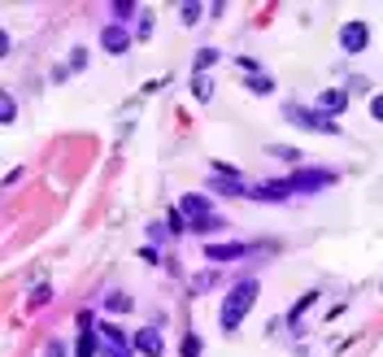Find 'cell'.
<instances>
[{
	"mask_svg": "<svg viewBox=\"0 0 383 357\" xmlns=\"http://www.w3.org/2000/svg\"><path fill=\"white\" fill-rule=\"evenodd\" d=\"M79 322H83V335H79V349H74V357H96V331H92V314H83Z\"/></svg>",
	"mask_w": 383,
	"mask_h": 357,
	"instance_id": "10",
	"label": "cell"
},
{
	"mask_svg": "<svg viewBox=\"0 0 383 357\" xmlns=\"http://www.w3.org/2000/svg\"><path fill=\"white\" fill-rule=\"evenodd\" d=\"M192 231H196V235H209V231H218V218H201V222H192Z\"/></svg>",
	"mask_w": 383,
	"mask_h": 357,
	"instance_id": "17",
	"label": "cell"
},
{
	"mask_svg": "<svg viewBox=\"0 0 383 357\" xmlns=\"http://www.w3.org/2000/svg\"><path fill=\"white\" fill-rule=\"evenodd\" d=\"M366 44H370V26L366 22H344L340 26V48L344 53H366Z\"/></svg>",
	"mask_w": 383,
	"mask_h": 357,
	"instance_id": "3",
	"label": "cell"
},
{
	"mask_svg": "<svg viewBox=\"0 0 383 357\" xmlns=\"http://www.w3.org/2000/svg\"><path fill=\"white\" fill-rule=\"evenodd\" d=\"M0 122H13V96H0Z\"/></svg>",
	"mask_w": 383,
	"mask_h": 357,
	"instance_id": "18",
	"label": "cell"
},
{
	"mask_svg": "<svg viewBox=\"0 0 383 357\" xmlns=\"http://www.w3.org/2000/svg\"><path fill=\"white\" fill-rule=\"evenodd\" d=\"M244 253H248V244H205L209 262H240Z\"/></svg>",
	"mask_w": 383,
	"mask_h": 357,
	"instance_id": "8",
	"label": "cell"
},
{
	"mask_svg": "<svg viewBox=\"0 0 383 357\" xmlns=\"http://www.w3.org/2000/svg\"><path fill=\"white\" fill-rule=\"evenodd\" d=\"M109 357H131V353L127 349H109Z\"/></svg>",
	"mask_w": 383,
	"mask_h": 357,
	"instance_id": "25",
	"label": "cell"
},
{
	"mask_svg": "<svg viewBox=\"0 0 383 357\" xmlns=\"http://www.w3.org/2000/svg\"><path fill=\"white\" fill-rule=\"evenodd\" d=\"M131 305H136V301H131V297H127V292H109V301H105V310H109V314H131Z\"/></svg>",
	"mask_w": 383,
	"mask_h": 357,
	"instance_id": "12",
	"label": "cell"
},
{
	"mask_svg": "<svg viewBox=\"0 0 383 357\" xmlns=\"http://www.w3.org/2000/svg\"><path fill=\"white\" fill-rule=\"evenodd\" d=\"M183 357H201V335H188V340H183Z\"/></svg>",
	"mask_w": 383,
	"mask_h": 357,
	"instance_id": "16",
	"label": "cell"
},
{
	"mask_svg": "<svg viewBox=\"0 0 383 357\" xmlns=\"http://www.w3.org/2000/svg\"><path fill=\"white\" fill-rule=\"evenodd\" d=\"M179 13H183V22H188V26H192V22H196V18H201V5H183V9H179Z\"/></svg>",
	"mask_w": 383,
	"mask_h": 357,
	"instance_id": "19",
	"label": "cell"
},
{
	"mask_svg": "<svg viewBox=\"0 0 383 357\" xmlns=\"http://www.w3.org/2000/svg\"><path fill=\"white\" fill-rule=\"evenodd\" d=\"M192 92H196V101H209V96H213V83H209L205 74H196V78H192Z\"/></svg>",
	"mask_w": 383,
	"mask_h": 357,
	"instance_id": "14",
	"label": "cell"
},
{
	"mask_svg": "<svg viewBox=\"0 0 383 357\" xmlns=\"http://www.w3.org/2000/svg\"><path fill=\"white\" fill-rule=\"evenodd\" d=\"M283 113H288L292 122H301L305 131H318V135H336V131H340V126H336V118H327V113H318V109H305V105H288Z\"/></svg>",
	"mask_w": 383,
	"mask_h": 357,
	"instance_id": "2",
	"label": "cell"
},
{
	"mask_svg": "<svg viewBox=\"0 0 383 357\" xmlns=\"http://www.w3.org/2000/svg\"><path fill=\"white\" fill-rule=\"evenodd\" d=\"M313 301H318V297H313V292H309V297H305V301H296V310H292V322H296V318H301V314L309 310V305H313Z\"/></svg>",
	"mask_w": 383,
	"mask_h": 357,
	"instance_id": "20",
	"label": "cell"
},
{
	"mask_svg": "<svg viewBox=\"0 0 383 357\" xmlns=\"http://www.w3.org/2000/svg\"><path fill=\"white\" fill-rule=\"evenodd\" d=\"M296 197V183L292 178H279V183H257L253 192H248V201H288Z\"/></svg>",
	"mask_w": 383,
	"mask_h": 357,
	"instance_id": "6",
	"label": "cell"
},
{
	"mask_svg": "<svg viewBox=\"0 0 383 357\" xmlns=\"http://www.w3.org/2000/svg\"><path fill=\"white\" fill-rule=\"evenodd\" d=\"M101 48H105V53H113V57H122L127 48H131V31H127L122 22H109V26L101 31Z\"/></svg>",
	"mask_w": 383,
	"mask_h": 357,
	"instance_id": "4",
	"label": "cell"
},
{
	"mask_svg": "<svg viewBox=\"0 0 383 357\" xmlns=\"http://www.w3.org/2000/svg\"><path fill=\"white\" fill-rule=\"evenodd\" d=\"M292 183H296V197H305V192H318V188L336 183V170H305V174H292Z\"/></svg>",
	"mask_w": 383,
	"mask_h": 357,
	"instance_id": "5",
	"label": "cell"
},
{
	"mask_svg": "<svg viewBox=\"0 0 383 357\" xmlns=\"http://www.w3.org/2000/svg\"><path fill=\"white\" fill-rule=\"evenodd\" d=\"M257 279H240L236 288L227 292V301H222V310H218V327L231 335V331H240V322H244V314L253 310V301H257Z\"/></svg>",
	"mask_w": 383,
	"mask_h": 357,
	"instance_id": "1",
	"label": "cell"
},
{
	"mask_svg": "<svg viewBox=\"0 0 383 357\" xmlns=\"http://www.w3.org/2000/svg\"><path fill=\"white\" fill-rule=\"evenodd\" d=\"M213 61H218V48H201V53H196V74H205Z\"/></svg>",
	"mask_w": 383,
	"mask_h": 357,
	"instance_id": "13",
	"label": "cell"
},
{
	"mask_svg": "<svg viewBox=\"0 0 383 357\" xmlns=\"http://www.w3.org/2000/svg\"><path fill=\"white\" fill-rule=\"evenodd\" d=\"M44 357H65V344H61V340H53V344H48V353Z\"/></svg>",
	"mask_w": 383,
	"mask_h": 357,
	"instance_id": "24",
	"label": "cell"
},
{
	"mask_svg": "<svg viewBox=\"0 0 383 357\" xmlns=\"http://www.w3.org/2000/svg\"><path fill=\"white\" fill-rule=\"evenodd\" d=\"M344 105H348V96H344L340 88H331V92H323V96H318V113H327V118L344 113Z\"/></svg>",
	"mask_w": 383,
	"mask_h": 357,
	"instance_id": "9",
	"label": "cell"
},
{
	"mask_svg": "<svg viewBox=\"0 0 383 357\" xmlns=\"http://www.w3.org/2000/svg\"><path fill=\"white\" fill-rule=\"evenodd\" d=\"M370 118H375V122H383V92H379L375 101H370Z\"/></svg>",
	"mask_w": 383,
	"mask_h": 357,
	"instance_id": "21",
	"label": "cell"
},
{
	"mask_svg": "<svg viewBox=\"0 0 383 357\" xmlns=\"http://www.w3.org/2000/svg\"><path fill=\"white\" fill-rule=\"evenodd\" d=\"M136 35H140V40H148V35H153V18H140V26H136Z\"/></svg>",
	"mask_w": 383,
	"mask_h": 357,
	"instance_id": "22",
	"label": "cell"
},
{
	"mask_svg": "<svg viewBox=\"0 0 383 357\" xmlns=\"http://www.w3.org/2000/svg\"><path fill=\"white\" fill-rule=\"evenodd\" d=\"M248 88H253L257 96H266V92H275V83H270V74H257V78H253V83H248Z\"/></svg>",
	"mask_w": 383,
	"mask_h": 357,
	"instance_id": "15",
	"label": "cell"
},
{
	"mask_svg": "<svg viewBox=\"0 0 383 357\" xmlns=\"http://www.w3.org/2000/svg\"><path fill=\"white\" fill-rule=\"evenodd\" d=\"M179 209H183V214H188L192 222L209 218V201H205V197H183V201H179Z\"/></svg>",
	"mask_w": 383,
	"mask_h": 357,
	"instance_id": "11",
	"label": "cell"
},
{
	"mask_svg": "<svg viewBox=\"0 0 383 357\" xmlns=\"http://www.w3.org/2000/svg\"><path fill=\"white\" fill-rule=\"evenodd\" d=\"M48 297H53V292H48V288H35V292H31V305H44Z\"/></svg>",
	"mask_w": 383,
	"mask_h": 357,
	"instance_id": "23",
	"label": "cell"
},
{
	"mask_svg": "<svg viewBox=\"0 0 383 357\" xmlns=\"http://www.w3.org/2000/svg\"><path fill=\"white\" fill-rule=\"evenodd\" d=\"M131 344H136L144 357H161V353H165V340L157 335V327H144V331H136V340H131Z\"/></svg>",
	"mask_w": 383,
	"mask_h": 357,
	"instance_id": "7",
	"label": "cell"
}]
</instances>
